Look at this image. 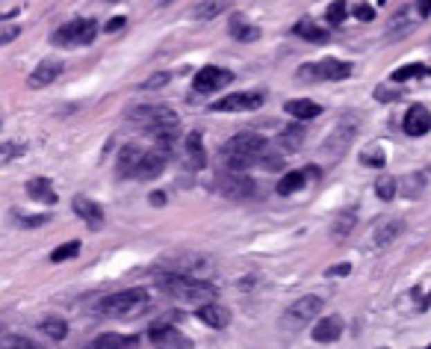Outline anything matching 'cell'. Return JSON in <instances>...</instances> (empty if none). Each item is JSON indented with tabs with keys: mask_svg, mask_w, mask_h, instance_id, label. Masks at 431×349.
<instances>
[{
	"mask_svg": "<svg viewBox=\"0 0 431 349\" xmlns=\"http://www.w3.org/2000/svg\"><path fill=\"white\" fill-rule=\"evenodd\" d=\"M263 101H266V98L260 92H237V95H228L222 101L210 104V110H216V113H251V110H260Z\"/></svg>",
	"mask_w": 431,
	"mask_h": 349,
	"instance_id": "obj_9",
	"label": "cell"
},
{
	"mask_svg": "<svg viewBox=\"0 0 431 349\" xmlns=\"http://www.w3.org/2000/svg\"><path fill=\"white\" fill-rule=\"evenodd\" d=\"M228 6H230V0H201V3L195 6V18L198 21H213L216 15H222Z\"/></svg>",
	"mask_w": 431,
	"mask_h": 349,
	"instance_id": "obj_30",
	"label": "cell"
},
{
	"mask_svg": "<svg viewBox=\"0 0 431 349\" xmlns=\"http://www.w3.org/2000/svg\"><path fill=\"white\" fill-rule=\"evenodd\" d=\"M375 98H378V101H396V98H399V89H390V86H378V89H375Z\"/></svg>",
	"mask_w": 431,
	"mask_h": 349,
	"instance_id": "obj_46",
	"label": "cell"
},
{
	"mask_svg": "<svg viewBox=\"0 0 431 349\" xmlns=\"http://www.w3.org/2000/svg\"><path fill=\"white\" fill-rule=\"evenodd\" d=\"M71 207H74V213L80 216V220L89 225V228H101V225H104V207L98 204V202L86 199V195H74Z\"/></svg>",
	"mask_w": 431,
	"mask_h": 349,
	"instance_id": "obj_17",
	"label": "cell"
},
{
	"mask_svg": "<svg viewBox=\"0 0 431 349\" xmlns=\"http://www.w3.org/2000/svg\"><path fill=\"white\" fill-rule=\"evenodd\" d=\"M0 349H45L27 334H0Z\"/></svg>",
	"mask_w": 431,
	"mask_h": 349,
	"instance_id": "obj_33",
	"label": "cell"
},
{
	"mask_svg": "<svg viewBox=\"0 0 431 349\" xmlns=\"http://www.w3.org/2000/svg\"><path fill=\"white\" fill-rule=\"evenodd\" d=\"M86 349H139V337L136 334H101L95 337L92 343H86Z\"/></svg>",
	"mask_w": 431,
	"mask_h": 349,
	"instance_id": "obj_18",
	"label": "cell"
},
{
	"mask_svg": "<svg viewBox=\"0 0 431 349\" xmlns=\"http://www.w3.org/2000/svg\"><path fill=\"white\" fill-rule=\"evenodd\" d=\"M186 163L192 169H204L207 166V154H204V145H201V134H190L186 136Z\"/></svg>",
	"mask_w": 431,
	"mask_h": 349,
	"instance_id": "obj_27",
	"label": "cell"
},
{
	"mask_svg": "<svg viewBox=\"0 0 431 349\" xmlns=\"http://www.w3.org/2000/svg\"><path fill=\"white\" fill-rule=\"evenodd\" d=\"M27 195L42 202V204H57V190H53V184L48 178H30L27 181Z\"/></svg>",
	"mask_w": 431,
	"mask_h": 349,
	"instance_id": "obj_21",
	"label": "cell"
},
{
	"mask_svg": "<svg viewBox=\"0 0 431 349\" xmlns=\"http://www.w3.org/2000/svg\"><path fill=\"white\" fill-rule=\"evenodd\" d=\"M169 151L172 148H163V145H157L154 151H145V157H142L139 169H136V178H142V181L160 178L163 169H165V163H169Z\"/></svg>",
	"mask_w": 431,
	"mask_h": 349,
	"instance_id": "obj_12",
	"label": "cell"
},
{
	"mask_svg": "<svg viewBox=\"0 0 431 349\" xmlns=\"http://www.w3.org/2000/svg\"><path fill=\"white\" fill-rule=\"evenodd\" d=\"M0 127H3V122H0Z\"/></svg>",
	"mask_w": 431,
	"mask_h": 349,
	"instance_id": "obj_56",
	"label": "cell"
},
{
	"mask_svg": "<svg viewBox=\"0 0 431 349\" xmlns=\"http://www.w3.org/2000/svg\"><path fill=\"white\" fill-rule=\"evenodd\" d=\"M18 36H21V27H15V24L0 27V45H6V42H15Z\"/></svg>",
	"mask_w": 431,
	"mask_h": 349,
	"instance_id": "obj_44",
	"label": "cell"
},
{
	"mask_svg": "<svg viewBox=\"0 0 431 349\" xmlns=\"http://www.w3.org/2000/svg\"><path fill=\"white\" fill-rule=\"evenodd\" d=\"M21 154H27V145L24 143H3L0 145V160H15V157H21Z\"/></svg>",
	"mask_w": 431,
	"mask_h": 349,
	"instance_id": "obj_39",
	"label": "cell"
},
{
	"mask_svg": "<svg viewBox=\"0 0 431 349\" xmlns=\"http://www.w3.org/2000/svg\"><path fill=\"white\" fill-rule=\"evenodd\" d=\"M169 80H172V74H169V71H157V74H154V78H148L145 83H142L139 89H145V92H154V89H163V86L169 83Z\"/></svg>",
	"mask_w": 431,
	"mask_h": 349,
	"instance_id": "obj_40",
	"label": "cell"
},
{
	"mask_svg": "<svg viewBox=\"0 0 431 349\" xmlns=\"http://www.w3.org/2000/svg\"><path fill=\"white\" fill-rule=\"evenodd\" d=\"M402 234H405V222L402 220H387L384 225H378V231H375V246L387 249V246H393Z\"/></svg>",
	"mask_w": 431,
	"mask_h": 349,
	"instance_id": "obj_22",
	"label": "cell"
},
{
	"mask_svg": "<svg viewBox=\"0 0 431 349\" xmlns=\"http://www.w3.org/2000/svg\"><path fill=\"white\" fill-rule=\"evenodd\" d=\"M425 349H431V343H428V346H425Z\"/></svg>",
	"mask_w": 431,
	"mask_h": 349,
	"instance_id": "obj_54",
	"label": "cell"
},
{
	"mask_svg": "<svg viewBox=\"0 0 431 349\" xmlns=\"http://www.w3.org/2000/svg\"><path fill=\"white\" fill-rule=\"evenodd\" d=\"M230 36H234L237 42H257L260 39V27L257 24H251V21H246L242 15L237 18H230Z\"/></svg>",
	"mask_w": 431,
	"mask_h": 349,
	"instance_id": "obj_25",
	"label": "cell"
},
{
	"mask_svg": "<svg viewBox=\"0 0 431 349\" xmlns=\"http://www.w3.org/2000/svg\"><path fill=\"white\" fill-rule=\"evenodd\" d=\"M319 311H322V299L319 296H302V299H295L290 308H286L281 314V320H278V329L286 332V334H295V332H302L311 325V320L319 317Z\"/></svg>",
	"mask_w": 431,
	"mask_h": 349,
	"instance_id": "obj_4",
	"label": "cell"
},
{
	"mask_svg": "<svg viewBox=\"0 0 431 349\" xmlns=\"http://www.w3.org/2000/svg\"><path fill=\"white\" fill-rule=\"evenodd\" d=\"M230 80H234V74H230L228 69H216V65H204V69L195 74L192 89H195V92H216V89H222V86H228Z\"/></svg>",
	"mask_w": 431,
	"mask_h": 349,
	"instance_id": "obj_11",
	"label": "cell"
},
{
	"mask_svg": "<svg viewBox=\"0 0 431 349\" xmlns=\"http://www.w3.org/2000/svg\"><path fill=\"white\" fill-rule=\"evenodd\" d=\"M59 74H62V62L59 60H42L36 69H33L30 78H27V86H30V89H42V86H51Z\"/></svg>",
	"mask_w": 431,
	"mask_h": 349,
	"instance_id": "obj_16",
	"label": "cell"
},
{
	"mask_svg": "<svg viewBox=\"0 0 431 349\" xmlns=\"http://www.w3.org/2000/svg\"><path fill=\"white\" fill-rule=\"evenodd\" d=\"M260 166H263V169H269V172H275V169H281V166H284V160H281V157H275V154H269V151H266V157L260 160Z\"/></svg>",
	"mask_w": 431,
	"mask_h": 349,
	"instance_id": "obj_47",
	"label": "cell"
},
{
	"mask_svg": "<svg viewBox=\"0 0 431 349\" xmlns=\"http://www.w3.org/2000/svg\"><path fill=\"white\" fill-rule=\"evenodd\" d=\"M15 216V222L18 225H24V228H39V225H45L51 216H45V213H36V216H21V213H12Z\"/></svg>",
	"mask_w": 431,
	"mask_h": 349,
	"instance_id": "obj_42",
	"label": "cell"
},
{
	"mask_svg": "<svg viewBox=\"0 0 431 349\" xmlns=\"http://www.w3.org/2000/svg\"><path fill=\"white\" fill-rule=\"evenodd\" d=\"M358 130H360V116H358V113H346V116H342L340 122L334 125V130L328 134V139H325V154L334 157V160H340L351 145H355Z\"/></svg>",
	"mask_w": 431,
	"mask_h": 349,
	"instance_id": "obj_5",
	"label": "cell"
},
{
	"mask_svg": "<svg viewBox=\"0 0 431 349\" xmlns=\"http://www.w3.org/2000/svg\"><path fill=\"white\" fill-rule=\"evenodd\" d=\"M109 3H116V0H109Z\"/></svg>",
	"mask_w": 431,
	"mask_h": 349,
	"instance_id": "obj_55",
	"label": "cell"
},
{
	"mask_svg": "<svg viewBox=\"0 0 431 349\" xmlns=\"http://www.w3.org/2000/svg\"><path fill=\"white\" fill-rule=\"evenodd\" d=\"M307 184V172H286L284 178L278 181V193L281 195H293V193H298Z\"/></svg>",
	"mask_w": 431,
	"mask_h": 349,
	"instance_id": "obj_31",
	"label": "cell"
},
{
	"mask_svg": "<svg viewBox=\"0 0 431 349\" xmlns=\"http://www.w3.org/2000/svg\"><path fill=\"white\" fill-rule=\"evenodd\" d=\"M178 113L174 110H169L165 104H139V107H134V110L127 113V122L134 125V127H142V130H151L154 127H160L163 122H169V118H174Z\"/></svg>",
	"mask_w": 431,
	"mask_h": 349,
	"instance_id": "obj_6",
	"label": "cell"
},
{
	"mask_svg": "<svg viewBox=\"0 0 431 349\" xmlns=\"http://www.w3.org/2000/svg\"><path fill=\"white\" fill-rule=\"evenodd\" d=\"M198 320L210 329H228L230 325V308L222 302H207V305H198Z\"/></svg>",
	"mask_w": 431,
	"mask_h": 349,
	"instance_id": "obj_14",
	"label": "cell"
},
{
	"mask_svg": "<svg viewBox=\"0 0 431 349\" xmlns=\"http://www.w3.org/2000/svg\"><path fill=\"white\" fill-rule=\"evenodd\" d=\"M142 157H145V151L136 148V145L121 148V154H118V174L121 178H136V169H139Z\"/></svg>",
	"mask_w": 431,
	"mask_h": 349,
	"instance_id": "obj_20",
	"label": "cell"
},
{
	"mask_svg": "<svg viewBox=\"0 0 431 349\" xmlns=\"http://www.w3.org/2000/svg\"><path fill=\"white\" fill-rule=\"evenodd\" d=\"M411 30V21H407V15H399V18H393L390 21V30H387V39H396V36H402V33Z\"/></svg>",
	"mask_w": 431,
	"mask_h": 349,
	"instance_id": "obj_41",
	"label": "cell"
},
{
	"mask_svg": "<svg viewBox=\"0 0 431 349\" xmlns=\"http://www.w3.org/2000/svg\"><path fill=\"white\" fill-rule=\"evenodd\" d=\"M95 33H98V21L83 18V30H80V39H77V45H89V42L95 39Z\"/></svg>",
	"mask_w": 431,
	"mask_h": 349,
	"instance_id": "obj_43",
	"label": "cell"
},
{
	"mask_svg": "<svg viewBox=\"0 0 431 349\" xmlns=\"http://www.w3.org/2000/svg\"><path fill=\"white\" fill-rule=\"evenodd\" d=\"M269 151V143L257 134H239V136H230L225 148H222V157H225V166L228 172H242L254 166V163H260L266 157Z\"/></svg>",
	"mask_w": 431,
	"mask_h": 349,
	"instance_id": "obj_1",
	"label": "cell"
},
{
	"mask_svg": "<svg viewBox=\"0 0 431 349\" xmlns=\"http://www.w3.org/2000/svg\"><path fill=\"white\" fill-rule=\"evenodd\" d=\"M148 341L157 346V349H192V341H190V337H186V334L178 329V325H169V323L151 325Z\"/></svg>",
	"mask_w": 431,
	"mask_h": 349,
	"instance_id": "obj_8",
	"label": "cell"
},
{
	"mask_svg": "<svg viewBox=\"0 0 431 349\" xmlns=\"http://www.w3.org/2000/svg\"><path fill=\"white\" fill-rule=\"evenodd\" d=\"M80 30H83V18L68 21V24H62L57 33H53V42H57V45H77V39H80Z\"/></svg>",
	"mask_w": 431,
	"mask_h": 349,
	"instance_id": "obj_29",
	"label": "cell"
},
{
	"mask_svg": "<svg viewBox=\"0 0 431 349\" xmlns=\"http://www.w3.org/2000/svg\"><path fill=\"white\" fill-rule=\"evenodd\" d=\"M342 317L340 314H328V317H319L316 325H313V332L311 337L316 343H337L340 341V334H342Z\"/></svg>",
	"mask_w": 431,
	"mask_h": 349,
	"instance_id": "obj_13",
	"label": "cell"
},
{
	"mask_svg": "<svg viewBox=\"0 0 431 349\" xmlns=\"http://www.w3.org/2000/svg\"><path fill=\"white\" fill-rule=\"evenodd\" d=\"M402 127H405V134H407V136H425L428 130H431V113H428V107L414 104L411 110L405 113Z\"/></svg>",
	"mask_w": 431,
	"mask_h": 349,
	"instance_id": "obj_15",
	"label": "cell"
},
{
	"mask_svg": "<svg viewBox=\"0 0 431 349\" xmlns=\"http://www.w3.org/2000/svg\"><path fill=\"white\" fill-rule=\"evenodd\" d=\"M160 3H172V0H160Z\"/></svg>",
	"mask_w": 431,
	"mask_h": 349,
	"instance_id": "obj_53",
	"label": "cell"
},
{
	"mask_svg": "<svg viewBox=\"0 0 431 349\" xmlns=\"http://www.w3.org/2000/svg\"><path fill=\"white\" fill-rule=\"evenodd\" d=\"M302 78H319V80H346L351 74V65L342 62V60H322V62H313V65H302L298 69Z\"/></svg>",
	"mask_w": 431,
	"mask_h": 349,
	"instance_id": "obj_10",
	"label": "cell"
},
{
	"mask_svg": "<svg viewBox=\"0 0 431 349\" xmlns=\"http://www.w3.org/2000/svg\"><path fill=\"white\" fill-rule=\"evenodd\" d=\"M125 24H127V18H125V15H121V18H109V24H107L104 30H107V33H118Z\"/></svg>",
	"mask_w": 431,
	"mask_h": 349,
	"instance_id": "obj_48",
	"label": "cell"
},
{
	"mask_svg": "<svg viewBox=\"0 0 431 349\" xmlns=\"http://www.w3.org/2000/svg\"><path fill=\"white\" fill-rule=\"evenodd\" d=\"M148 302H151V296H148L145 287H130V290L104 296L98 302V311H101L104 317H130V314H139Z\"/></svg>",
	"mask_w": 431,
	"mask_h": 349,
	"instance_id": "obj_3",
	"label": "cell"
},
{
	"mask_svg": "<svg viewBox=\"0 0 431 349\" xmlns=\"http://www.w3.org/2000/svg\"><path fill=\"white\" fill-rule=\"evenodd\" d=\"M304 143V125H290V127H284L281 130V136H278V145L281 151H286V154H293V151H298Z\"/></svg>",
	"mask_w": 431,
	"mask_h": 349,
	"instance_id": "obj_26",
	"label": "cell"
},
{
	"mask_svg": "<svg viewBox=\"0 0 431 349\" xmlns=\"http://www.w3.org/2000/svg\"><path fill=\"white\" fill-rule=\"evenodd\" d=\"M284 110H286V116L298 118V122H311V118H316L319 113H322V107L313 104V101H290Z\"/></svg>",
	"mask_w": 431,
	"mask_h": 349,
	"instance_id": "obj_28",
	"label": "cell"
},
{
	"mask_svg": "<svg viewBox=\"0 0 431 349\" xmlns=\"http://www.w3.org/2000/svg\"><path fill=\"white\" fill-rule=\"evenodd\" d=\"M396 193H399V181H396L393 174H378V181H375V195H378L381 202H393Z\"/></svg>",
	"mask_w": 431,
	"mask_h": 349,
	"instance_id": "obj_32",
	"label": "cell"
},
{
	"mask_svg": "<svg viewBox=\"0 0 431 349\" xmlns=\"http://www.w3.org/2000/svg\"><path fill=\"white\" fill-rule=\"evenodd\" d=\"M360 163H367V166H372V169H384L387 157H384L381 145H375V148H369V151H363V154H360Z\"/></svg>",
	"mask_w": 431,
	"mask_h": 349,
	"instance_id": "obj_38",
	"label": "cell"
},
{
	"mask_svg": "<svg viewBox=\"0 0 431 349\" xmlns=\"http://www.w3.org/2000/svg\"><path fill=\"white\" fill-rule=\"evenodd\" d=\"M428 74V69L423 62H411V65H402V69L393 71V83H405V80H414V78H423Z\"/></svg>",
	"mask_w": 431,
	"mask_h": 349,
	"instance_id": "obj_35",
	"label": "cell"
},
{
	"mask_svg": "<svg viewBox=\"0 0 431 349\" xmlns=\"http://www.w3.org/2000/svg\"><path fill=\"white\" fill-rule=\"evenodd\" d=\"M346 15H349V9H346V3H342V0H334V3L328 6V12H325V18H328L331 27H340L342 21H346Z\"/></svg>",
	"mask_w": 431,
	"mask_h": 349,
	"instance_id": "obj_37",
	"label": "cell"
},
{
	"mask_svg": "<svg viewBox=\"0 0 431 349\" xmlns=\"http://www.w3.org/2000/svg\"><path fill=\"white\" fill-rule=\"evenodd\" d=\"M151 204H157V207H160V204H165V195H163V193L157 190V193L151 195Z\"/></svg>",
	"mask_w": 431,
	"mask_h": 349,
	"instance_id": "obj_51",
	"label": "cell"
},
{
	"mask_svg": "<svg viewBox=\"0 0 431 349\" xmlns=\"http://www.w3.org/2000/svg\"><path fill=\"white\" fill-rule=\"evenodd\" d=\"M351 15H355L358 21H372L375 18V9L369 3H358L355 9H351Z\"/></svg>",
	"mask_w": 431,
	"mask_h": 349,
	"instance_id": "obj_45",
	"label": "cell"
},
{
	"mask_svg": "<svg viewBox=\"0 0 431 349\" xmlns=\"http://www.w3.org/2000/svg\"><path fill=\"white\" fill-rule=\"evenodd\" d=\"M157 287L169 296L181 299V302H195V305H207L216 299V287L210 285L207 278H192V276H183V272H169V276H160L157 278Z\"/></svg>",
	"mask_w": 431,
	"mask_h": 349,
	"instance_id": "obj_2",
	"label": "cell"
},
{
	"mask_svg": "<svg viewBox=\"0 0 431 349\" xmlns=\"http://www.w3.org/2000/svg\"><path fill=\"white\" fill-rule=\"evenodd\" d=\"M425 187H428V172L425 169L407 172L399 181V190H402V195H407V199H419V195L425 193Z\"/></svg>",
	"mask_w": 431,
	"mask_h": 349,
	"instance_id": "obj_19",
	"label": "cell"
},
{
	"mask_svg": "<svg viewBox=\"0 0 431 349\" xmlns=\"http://www.w3.org/2000/svg\"><path fill=\"white\" fill-rule=\"evenodd\" d=\"M77 255H80V243L71 240V243H62V246L53 249V252H51V264H62V260L77 258Z\"/></svg>",
	"mask_w": 431,
	"mask_h": 349,
	"instance_id": "obj_36",
	"label": "cell"
},
{
	"mask_svg": "<svg viewBox=\"0 0 431 349\" xmlns=\"http://www.w3.org/2000/svg\"><path fill=\"white\" fill-rule=\"evenodd\" d=\"M416 12L423 15V18L431 15V0H419V3H416Z\"/></svg>",
	"mask_w": 431,
	"mask_h": 349,
	"instance_id": "obj_49",
	"label": "cell"
},
{
	"mask_svg": "<svg viewBox=\"0 0 431 349\" xmlns=\"http://www.w3.org/2000/svg\"><path fill=\"white\" fill-rule=\"evenodd\" d=\"M425 305H431V293H428V299H425Z\"/></svg>",
	"mask_w": 431,
	"mask_h": 349,
	"instance_id": "obj_52",
	"label": "cell"
},
{
	"mask_svg": "<svg viewBox=\"0 0 431 349\" xmlns=\"http://www.w3.org/2000/svg\"><path fill=\"white\" fill-rule=\"evenodd\" d=\"M42 334H48L53 337V341H65V334H68V323L59 320V317H48V320H42Z\"/></svg>",
	"mask_w": 431,
	"mask_h": 349,
	"instance_id": "obj_34",
	"label": "cell"
},
{
	"mask_svg": "<svg viewBox=\"0 0 431 349\" xmlns=\"http://www.w3.org/2000/svg\"><path fill=\"white\" fill-rule=\"evenodd\" d=\"M349 269H351L349 264H340V267H331V269H328V276H346Z\"/></svg>",
	"mask_w": 431,
	"mask_h": 349,
	"instance_id": "obj_50",
	"label": "cell"
},
{
	"mask_svg": "<svg viewBox=\"0 0 431 349\" xmlns=\"http://www.w3.org/2000/svg\"><path fill=\"white\" fill-rule=\"evenodd\" d=\"M293 33H295V36H302V39H307V42H313V45H325V42L331 39V33L325 27H316L313 21H307V18L298 21V24L293 27Z\"/></svg>",
	"mask_w": 431,
	"mask_h": 349,
	"instance_id": "obj_24",
	"label": "cell"
},
{
	"mask_svg": "<svg viewBox=\"0 0 431 349\" xmlns=\"http://www.w3.org/2000/svg\"><path fill=\"white\" fill-rule=\"evenodd\" d=\"M355 222H358V207H342V211L334 216V225H331V234H334L337 240L349 237V234H351V228H355Z\"/></svg>",
	"mask_w": 431,
	"mask_h": 349,
	"instance_id": "obj_23",
	"label": "cell"
},
{
	"mask_svg": "<svg viewBox=\"0 0 431 349\" xmlns=\"http://www.w3.org/2000/svg\"><path fill=\"white\" fill-rule=\"evenodd\" d=\"M216 187H219V193L228 195V199H234V202L254 199V193H257V184H254L248 174H242V172H225V174H219Z\"/></svg>",
	"mask_w": 431,
	"mask_h": 349,
	"instance_id": "obj_7",
	"label": "cell"
}]
</instances>
